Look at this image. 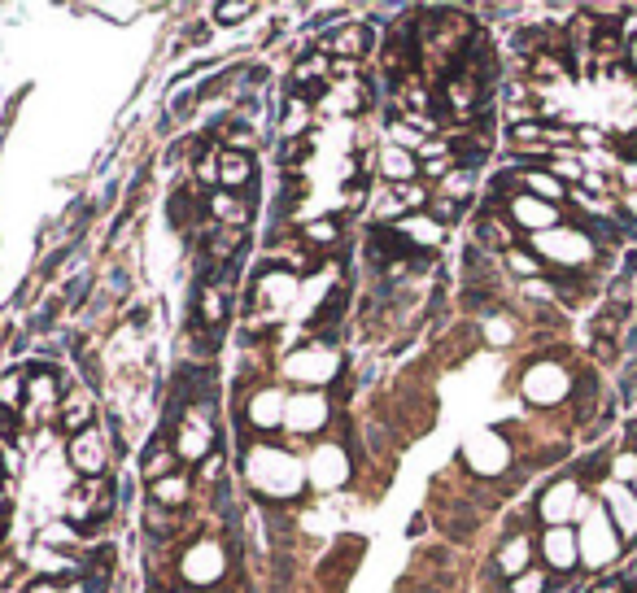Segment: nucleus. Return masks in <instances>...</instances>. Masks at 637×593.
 Wrapping results in <instances>:
<instances>
[{
    "instance_id": "f257e3e1",
    "label": "nucleus",
    "mask_w": 637,
    "mask_h": 593,
    "mask_svg": "<svg viewBox=\"0 0 637 593\" xmlns=\"http://www.w3.org/2000/svg\"><path fill=\"white\" fill-rule=\"evenodd\" d=\"M240 480L262 506H293L306 498V463L284 441H245Z\"/></svg>"
},
{
    "instance_id": "f03ea898",
    "label": "nucleus",
    "mask_w": 637,
    "mask_h": 593,
    "mask_svg": "<svg viewBox=\"0 0 637 593\" xmlns=\"http://www.w3.org/2000/svg\"><path fill=\"white\" fill-rule=\"evenodd\" d=\"M227 576H232V550H227L223 537H210V532H197L192 541H184L175 559V580L192 593H210L223 589Z\"/></svg>"
},
{
    "instance_id": "7ed1b4c3",
    "label": "nucleus",
    "mask_w": 637,
    "mask_h": 593,
    "mask_svg": "<svg viewBox=\"0 0 637 593\" xmlns=\"http://www.w3.org/2000/svg\"><path fill=\"white\" fill-rule=\"evenodd\" d=\"M345 371V354L341 345H323V341H302L297 349H288L280 358V380H288L293 389H315V393H328Z\"/></svg>"
},
{
    "instance_id": "20e7f679",
    "label": "nucleus",
    "mask_w": 637,
    "mask_h": 593,
    "mask_svg": "<svg viewBox=\"0 0 637 593\" xmlns=\"http://www.w3.org/2000/svg\"><path fill=\"white\" fill-rule=\"evenodd\" d=\"M336 419V402L328 393H315V389H288V410H284V445L297 454L310 450V441H323L328 437Z\"/></svg>"
},
{
    "instance_id": "39448f33",
    "label": "nucleus",
    "mask_w": 637,
    "mask_h": 593,
    "mask_svg": "<svg viewBox=\"0 0 637 593\" xmlns=\"http://www.w3.org/2000/svg\"><path fill=\"white\" fill-rule=\"evenodd\" d=\"M297 301H302V275L288 271V266H262L249 284V314L267 319L271 328L288 314H297Z\"/></svg>"
},
{
    "instance_id": "423d86ee",
    "label": "nucleus",
    "mask_w": 637,
    "mask_h": 593,
    "mask_svg": "<svg viewBox=\"0 0 637 593\" xmlns=\"http://www.w3.org/2000/svg\"><path fill=\"white\" fill-rule=\"evenodd\" d=\"M66 375L53 362H31L27 367V406H22V428H57L62 419V402H66Z\"/></svg>"
},
{
    "instance_id": "0eeeda50",
    "label": "nucleus",
    "mask_w": 637,
    "mask_h": 593,
    "mask_svg": "<svg viewBox=\"0 0 637 593\" xmlns=\"http://www.w3.org/2000/svg\"><path fill=\"white\" fill-rule=\"evenodd\" d=\"M302 463H306L310 493H319V498L341 493L345 484H354V471H358L350 441H332V437H323V441L310 445V450L302 454Z\"/></svg>"
},
{
    "instance_id": "6e6552de",
    "label": "nucleus",
    "mask_w": 637,
    "mask_h": 593,
    "mask_svg": "<svg viewBox=\"0 0 637 593\" xmlns=\"http://www.w3.org/2000/svg\"><path fill=\"white\" fill-rule=\"evenodd\" d=\"M171 450L179 463H188V467H201L214 450H219V423L210 415V402H197L179 415L175 432H171Z\"/></svg>"
},
{
    "instance_id": "1a4fd4ad",
    "label": "nucleus",
    "mask_w": 637,
    "mask_h": 593,
    "mask_svg": "<svg viewBox=\"0 0 637 593\" xmlns=\"http://www.w3.org/2000/svg\"><path fill=\"white\" fill-rule=\"evenodd\" d=\"M57 515L70 519L79 532L101 528L114 515V480H75L57 502Z\"/></svg>"
},
{
    "instance_id": "9d476101",
    "label": "nucleus",
    "mask_w": 637,
    "mask_h": 593,
    "mask_svg": "<svg viewBox=\"0 0 637 593\" xmlns=\"http://www.w3.org/2000/svg\"><path fill=\"white\" fill-rule=\"evenodd\" d=\"M284 410H288V389L284 384H258L240 397V419H245V432L254 441L280 437L284 432Z\"/></svg>"
},
{
    "instance_id": "9b49d317",
    "label": "nucleus",
    "mask_w": 637,
    "mask_h": 593,
    "mask_svg": "<svg viewBox=\"0 0 637 593\" xmlns=\"http://www.w3.org/2000/svg\"><path fill=\"white\" fill-rule=\"evenodd\" d=\"M114 445L118 441L96 423V428L79 432V437H66V467L75 471L79 480H110Z\"/></svg>"
},
{
    "instance_id": "f8f14e48",
    "label": "nucleus",
    "mask_w": 637,
    "mask_h": 593,
    "mask_svg": "<svg viewBox=\"0 0 637 593\" xmlns=\"http://www.w3.org/2000/svg\"><path fill=\"white\" fill-rule=\"evenodd\" d=\"M585 506H590V502H585V493H581V480L559 476V480H550L542 489L533 515L542 519V528H572V519H581Z\"/></svg>"
},
{
    "instance_id": "ddd939ff",
    "label": "nucleus",
    "mask_w": 637,
    "mask_h": 593,
    "mask_svg": "<svg viewBox=\"0 0 637 593\" xmlns=\"http://www.w3.org/2000/svg\"><path fill=\"white\" fill-rule=\"evenodd\" d=\"M459 463L472 471L476 480H502V471L511 467V441L502 432H476L472 441L459 450Z\"/></svg>"
},
{
    "instance_id": "4468645a",
    "label": "nucleus",
    "mask_w": 637,
    "mask_h": 593,
    "mask_svg": "<svg viewBox=\"0 0 637 593\" xmlns=\"http://www.w3.org/2000/svg\"><path fill=\"white\" fill-rule=\"evenodd\" d=\"M520 393L533 406H559L563 397H572V375L563 371L555 358H542V362H533V367L524 371Z\"/></svg>"
},
{
    "instance_id": "2eb2a0df",
    "label": "nucleus",
    "mask_w": 637,
    "mask_h": 593,
    "mask_svg": "<svg viewBox=\"0 0 637 593\" xmlns=\"http://www.w3.org/2000/svg\"><path fill=\"white\" fill-rule=\"evenodd\" d=\"M507 210L511 227L520 232L524 240L528 236H542V232H555V227H563V205H550V201H537L528 197V192H515V197L502 205Z\"/></svg>"
},
{
    "instance_id": "dca6fc26",
    "label": "nucleus",
    "mask_w": 637,
    "mask_h": 593,
    "mask_svg": "<svg viewBox=\"0 0 637 593\" xmlns=\"http://www.w3.org/2000/svg\"><path fill=\"white\" fill-rule=\"evenodd\" d=\"M371 44H376V27L371 22H336V27L319 40V53H328L332 62H367Z\"/></svg>"
},
{
    "instance_id": "f3484780",
    "label": "nucleus",
    "mask_w": 637,
    "mask_h": 593,
    "mask_svg": "<svg viewBox=\"0 0 637 593\" xmlns=\"http://www.w3.org/2000/svg\"><path fill=\"white\" fill-rule=\"evenodd\" d=\"M576 541H581V563H590V567L607 563L616 554V524H611V515H603L590 502L581 515V528H576Z\"/></svg>"
},
{
    "instance_id": "a211bd4d",
    "label": "nucleus",
    "mask_w": 637,
    "mask_h": 593,
    "mask_svg": "<svg viewBox=\"0 0 637 593\" xmlns=\"http://www.w3.org/2000/svg\"><path fill=\"white\" fill-rule=\"evenodd\" d=\"M537 559L550 576H568L581 567V541H576V528H542L537 537Z\"/></svg>"
},
{
    "instance_id": "6ab92c4d",
    "label": "nucleus",
    "mask_w": 637,
    "mask_h": 593,
    "mask_svg": "<svg viewBox=\"0 0 637 593\" xmlns=\"http://www.w3.org/2000/svg\"><path fill=\"white\" fill-rule=\"evenodd\" d=\"M258 214V197L249 192H206V219L214 227H232V232H245Z\"/></svg>"
},
{
    "instance_id": "aec40b11",
    "label": "nucleus",
    "mask_w": 637,
    "mask_h": 593,
    "mask_svg": "<svg viewBox=\"0 0 637 593\" xmlns=\"http://www.w3.org/2000/svg\"><path fill=\"white\" fill-rule=\"evenodd\" d=\"M393 236L402 240V249L406 253H437L441 245H446V236H450V227L446 223H437L432 214L424 210V214H406L402 223H393Z\"/></svg>"
},
{
    "instance_id": "412c9836",
    "label": "nucleus",
    "mask_w": 637,
    "mask_h": 593,
    "mask_svg": "<svg viewBox=\"0 0 637 593\" xmlns=\"http://www.w3.org/2000/svg\"><path fill=\"white\" fill-rule=\"evenodd\" d=\"M297 236H302L310 258H332V253L345 245V236H350V223H345L341 214H315V219H306L297 227Z\"/></svg>"
},
{
    "instance_id": "4be33fe9",
    "label": "nucleus",
    "mask_w": 637,
    "mask_h": 593,
    "mask_svg": "<svg viewBox=\"0 0 637 593\" xmlns=\"http://www.w3.org/2000/svg\"><path fill=\"white\" fill-rule=\"evenodd\" d=\"M371 105H376V96L363 79H350V83H332L328 92H323V101L315 105V114H336V118H358L367 114Z\"/></svg>"
},
{
    "instance_id": "5701e85b",
    "label": "nucleus",
    "mask_w": 637,
    "mask_h": 593,
    "mask_svg": "<svg viewBox=\"0 0 637 593\" xmlns=\"http://www.w3.org/2000/svg\"><path fill=\"white\" fill-rule=\"evenodd\" d=\"M533 559H537V537H528V532H507L494 550V572L515 580L533 567Z\"/></svg>"
},
{
    "instance_id": "b1692460",
    "label": "nucleus",
    "mask_w": 637,
    "mask_h": 593,
    "mask_svg": "<svg viewBox=\"0 0 637 593\" xmlns=\"http://www.w3.org/2000/svg\"><path fill=\"white\" fill-rule=\"evenodd\" d=\"M371 171L380 175V184H415V179H419V157L384 140L380 149L371 153Z\"/></svg>"
},
{
    "instance_id": "393cba45",
    "label": "nucleus",
    "mask_w": 637,
    "mask_h": 593,
    "mask_svg": "<svg viewBox=\"0 0 637 593\" xmlns=\"http://www.w3.org/2000/svg\"><path fill=\"white\" fill-rule=\"evenodd\" d=\"M520 245V232L511 227L507 219V210H489L485 205V214H476V249H485V253H507Z\"/></svg>"
},
{
    "instance_id": "a878e982",
    "label": "nucleus",
    "mask_w": 637,
    "mask_h": 593,
    "mask_svg": "<svg viewBox=\"0 0 637 593\" xmlns=\"http://www.w3.org/2000/svg\"><path fill=\"white\" fill-rule=\"evenodd\" d=\"M101 423V406H96L92 389H66V402H62V419H57V428L66 432V437H79V432H88Z\"/></svg>"
},
{
    "instance_id": "bb28decb",
    "label": "nucleus",
    "mask_w": 637,
    "mask_h": 593,
    "mask_svg": "<svg viewBox=\"0 0 637 593\" xmlns=\"http://www.w3.org/2000/svg\"><path fill=\"white\" fill-rule=\"evenodd\" d=\"M310 123H315V101H306V96H297V92H284L280 118H275V127H280V140H284V144L306 140V136H310Z\"/></svg>"
},
{
    "instance_id": "cd10ccee",
    "label": "nucleus",
    "mask_w": 637,
    "mask_h": 593,
    "mask_svg": "<svg viewBox=\"0 0 637 593\" xmlns=\"http://www.w3.org/2000/svg\"><path fill=\"white\" fill-rule=\"evenodd\" d=\"M240 245H245V232H232V227H214L201 236V258H206L210 271H227L240 258Z\"/></svg>"
},
{
    "instance_id": "c85d7f7f",
    "label": "nucleus",
    "mask_w": 637,
    "mask_h": 593,
    "mask_svg": "<svg viewBox=\"0 0 637 593\" xmlns=\"http://www.w3.org/2000/svg\"><path fill=\"white\" fill-rule=\"evenodd\" d=\"M254 179H258L254 157L219 149V188L223 192H254ZM219 188H214V192H219Z\"/></svg>"
},
{
    "instance_id": "c756f323",
    "label": "nucleus",
    "mask_w": 637,
    "mask_h": 593,
    "mask_svg": "<svg viewBox=\"0 0 637 593\" xmlns=\"http://www.w3.org/2000/svg\"><path fill=\"white\" fill-rule=\"evenodd\" d=\"M192 498H197V480H192L188 471H175V476L149 484V502L162 506V511H184Z\"/></svg>"
},
{
    "instance_id": "7c9ffc66",
    "label": "nucleus",
    "mask_w": 637,
    "mask_h": 593,
    "mask_svg": "<svg viewBox=\"0 0 637 593\" xmlns=\"http://www.w3.org/2000/svg\"><path fill=\"white\" fill-rule=\"evenodd\" d=\"M35 546L62 550V554H88V541H83V532L70 524V519H62V515H53L40 532H35Z\"/></svg>"
},
{
    "instance_id": "2f4dec72",
    "label": "nucleus",
    "mask_w": 637,
    "mask_h": 593,
    "mask_svg": "<svg viewBox=\"0 0 637 593\" xmlns=\"http://www.w3.org/2000/svg\"><path fill=\"white\" fill-rule=\"evenodd\" d=\"M520 188L528 192V197L550 201V205H563V201H568V184H559V179L550 175L546 166H520Z\"/></svg>"
},
{
    "instance_id": "473e14b6",
    "label": "nucleus",
    "mask_w": 637,
    "mask_h": 593,
    "mask_svg": "<svg viewBox=\"0 0 637 593\" xmlns=\"http://www.w3.org/2000/svg\"><path fill=\"white\" fill-rule=\"evenodd\" d=\"M179 471V458L171 450V441H149V450L140 454V480H144V489L149 484H158L166 476H175Z\"/></svg>"
},
{
    "instance_id": "72a5a7b5",
    "label": "nucleus",
    "mask_w": 637,
    "mask_h": 593,
    "mask_svg": "<svg viewBox=\"0 0 637 593\" xmlns=\"http://www.w3.org/2000/svg\"><path fill=\"white\" fill-rule=\"evenodd\" d=\"M432 197H446V201H454V205H472L476 201V171H467V166H454V171L441 179L437 188H432Z\"/></svg>"
},
{
    "instance_id": "f704fd0d",
    "label": "nucleus",
    "mask_w": 637,
    "mask_h": 593,
    "mask_svg": "<svg viewBox=\"0 0 637 593\" xmlns=\"http://www.w3.org/2000/svg\"><path fill=\"white\" fill-rule=\"evenodd\" d=\"M502 266H507V275H515L520 284H533V280H546V262L537 258L528 245H515L502 253Z\"/></svg>"
},
{
    "instance_id": "c9c22d12",
    "label": "nucleus",
    "mask_w": 637,
    "mask_h": 593,
    "mask_svg": "<svg viewBox=\"0 0 637 593\" xmlns=\"http://www.w3.org/2000/svg\"><path fill=\"white\" fill-rule=\"evenodd\" d=\"M27 406V367H5L0 371V410L22 415Z\"/></svg>"
},
{
    "instance_id": "e433bc0d",
    "label": "nucleus",
    "mask_w": 637,
    "mask_h": 593,
    "mask_svg": "<svg viewBox=\"0 0 637 593\" xmlns=\"http://www.w3.org/2000/svg\"><path fill=\"white\" fill-rule=\"evenodd\" d=\"M603 498H607V506H611V519H616L624 532H637V498H633V493L624 489V484L611 480L607 489H603Z\"/></svg>"
},
{
    "instance_id": "4c0bfd02",
    "label": "nucleus",
    "mask_w": 637,
    "mask_h": 593,
    "mask_svg": "<svg viewBox=\"0 0 637 593\" xmlns=\"http://www.w3.org/2000/svg\"><path fill=\"white\" fill-rule=\"evenodd\" d=\"M546 171L550 175H555L559 179V184H585V175H590V171H585V162H581V153H568V149H555V153H550L546 157Z\"/></svg>"
},
{
    "instance_id": "58836bf2",
    "label": "nucleus",
    "mask_w": 637,
    "mask_h": 593,
    "mask_svg": "<svg viewBox=\"0 0 637 593\" xmlns=\"http://www.w3.org/2000/svg\"><path fill=\"white\" fill-rule=\"evenodd\" d=\"M254 14H258L254 0H223V5L210 9V22L214 27H240V22H249Z\"/></svg>"
},
{
    "instance_id": "ea45409f",
    "label": "nucleus",
    "mask_w": 637,
    "mask_h": 593,
    "mask_svg": "<svg viewBox=\"0 0 637 593\" xmlns=\"http://www.w3.org/2000/svg\"><path fill=\"white\" fill-rule=\"evenodd\" d=\"M480 341L485 345H511L515 341V323L507 319V314H485V323H480Z\"/></svg>"
},
{
    "instance_id": "a19ab883",
    "label": "nucleus",
    "mask_w": 637,
    "mask_h": 593,
    "mask_svg": "<svg viewBox=\"0 0 637 593\" xmlns=\"http://www.w3.org/2000/svg\"><path fill=\"white\" fill-rule=\"evenodd\" d=\"M550 589H555V576L546 567H528L524 576L507 580V593H550Z\"/></svg>"
},
{
    "instance_id": "79ce46f5",
    "label": "nucleus",
    "mask_w": 637,
    "mask_h": 593,
    "mask_svg": "<svg viewBox=\"0 0 637 593\" xmlns=\"http://www.w3.org/2000/svg\"><path fill=\"white\" fill-rule=\"evenodd\" d=\"M223 467H227L223 450H214L206 463L197 467V476H192V480H197V489H219V484H223Z\"/></svg>"
},
{
    "instance_id": "37998d69",
    "label": "nucleus",
    "mask_w": 637,
    "mask_h": 593,
    "mask_svg": "<svg viewBox=\"0 0 637 593\" xmlns=\"http://www.w3.org/2000/svg\"><path fill=\"white\" fill-rule=\"evenodd\" d=\"M192 179H197V184H210V192L219 188V149L201 153L197 162H192Z\"/></svg>"
},
{
    "instance_id": "c03bdc74",
    "label": "nucleus",
    "mask_w": 637,
    "mask_h": 593,
    "mask_svg": "<svg viewBox=\"0 0 637 593\" xmlns=\"http://www.w3.org/2000/svg\"><path fill=\"white\" fill-rule=\"evenodd\" d=\"M611 480L616 484L637 480V450H624L620 458H611Z\"/></svg>"
},
{
    "instance_id": "a18cd8bd",
    "label": "nucleus",
    "mask_w": 637,
    "mask_h": 593,
    "mask_svg": "<svg viewBox=\"0 0 637 593\" xmlns=\"http://www.w3.org/2000/svg\"><path fill=\"white\" fill-rule=\"evenodd\" d=\"M92 14H101V18H118V22H131V18H140L144 9H140V5H96Z\"/></svg>"
},
{
    "instance_id": "49530a36",
    "label": "nucleus",
    "mask_w": 637,
    "mask_h": 593,
    "mask_svg": "<svg viewBox=\"0 0 637 593\" xmlns=\"http://www.w3.org/2000/svg\"><path fill=\"white\" fill-rule=\"evenodd\" d=\"M62 585H66V580H40V576H31L27 593H62Z\"/></svg>"
},
{
    "instance_id": "de8ad7c7",
    "label": "nucleus",
    "mask_w": 637,
    "mask_h": 593,
    "mask_svg": "<svg viewBox=\"0 0 637 593\" xmlns=\"http://www.w3.org/2000/svg\"><path fill=\"white\" fill-rule=\"evenodd\" d=\"M620 210L629 214V219H624V227H637V192H624V197H620Z\"/></svg>"
},
{
    "instance_id": "09e8293b",
    "label": "nucleus",
    "mask_w": 637,
    "mask_h": 593,
    "mask_svg": "<svg viewBox=\"0 0 637 593\" xmlns=\"http://www.w3.org/2000/svg\"><path fill=\"white\" fill-rule=\"evenodd\" d=\"M620 179L629 184V192H637V162H624L620 166Z\"/></svg>"
},
{
    "instance_id": "8fccbe9b",
    "label": "nucleus",
    "mask_w": 637,
    "mask_h": 593,
    "mask_svg": "<svg viewBox=\"0 0 637 593\" xmlns=\"http://www.w3.org/2000/svg\"><path fill=\"white\" fill-rule=\"evenodd\" d=\"M9 524V484H0V532Z\"/></svg>"
},
{
    "instance_id": "3c124183",
    "label": "nucleus",
    "mask_w": 637,
    "mask_h": 593,
    "mask_svg": "<svg viewBox=\"0 0 637 593\" xmlns=\"http://www.w3.org/2000/svg\"><path fill=\"white\" fill-rule=\"evenodd\" d=\"M624 57H629V66L637 70V31L629 35V40H624Z\"/></svg>"
},
{
    "instance_id": "603ef678",
    "label": "nucleus",
    "mask_w": 637,
    "mask_h": 593,
    "mask_svg": "<svg viewBox=\"0 0 637 593\" xmlns=\"http://www.w3.org/2000/svg\"><path fill=\"white\" fill-rule=\"evenodd\" d=\"M624 275H637V249H629V258H624Z\"/></svg>"
},
{
    "instance_id": "864d4df0",
    "label": "nucleus",
    "mask_w": 637,
    "mask_h": 593,
    "mask_svg": "<svg viewBox=\"0 0 637 593\" xmlns=\"http://www.w3.org/2000/svg\"><path fill=\"white\" fill-rule=\"evenodd\" d=\"M624 397H629V402H637V375L629 380V389H624Z\"/></svg>"
},
{
    "instance_id": "5fc2aeb1",
    "label": "nucleus",
    "mask_w": 637,
    "mask_h": 593,
    "mask_svg": "<svg viewBox=\"0 0 637 593\" xmlns=\"http://www.w3.org/2000/svg\"><path fill=\"white\" fill-rule=\"evenodd\" d=\"M166 593H192V589H184V585H175V589H166Z\"/></svg>"
},
{
    "instance_id": "6e6d98bb",
    "label": "nucleus",
    "mask_w": 637,
    "mask_h": 593,
    "mask_svg": "<svg viewBox=\"0 0 637 593\" xmlns=\"http://www.w3.org/2000/svg\"><path fill=\"white\" fill-rule=\"evenodd\" d=\"M210 593H236V589H227V585H223V589H210Z\"/></svg>"
},
{
    "instance_id": "4d7b16f0",
    "label": "nucleus",
    "mask_w": 637,
    "mask_h": 593,
    "mask_svg": "<svg viewBox=\"0 0 637 593\" xmlns=\"http://www.w3.org/2000/svg\"><path fill=\"white\" fill-rule=\"evenodd\" d=\"M0 484H5V463H0Z\"/></svg>"
},
{
    "instance_id": "13d9d810",
    "label": "nucleus",
    "mask_w": 637,
    "mask_h": 593,
    "mask_svg": "<svg viewBox=\"0 0 637 593\" xmlns=\"http://www.w3.org/2000/svg\"><path fill=\"white\" fill-rule=\"evenodd\" d=\"M633 140H637V136H633Z\"/></svg>"
}]
</instances>
